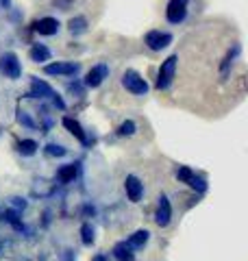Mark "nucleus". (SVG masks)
Instances as JSON below:
<instances>
[{
    "instance_id": "412c9836",
    "label": "nucleus",
    "mask_w": 248,
    "mask_h": 261,
    "mask_svg": "<svg viewBox=\"0 0 248 261\" xmlns=\"http://www.w3.org/2000/svg\"><path fill=\"white\" fill-rule=\"evenodd\" d=\"M189 185H192L194 187V190H198V192H205L207 190V183L203 181V178L201 176H196V174H192V178H189V181H187Z\"/></svg>"
},
{
    "instance_id": "2eb2a0df",
    "label": "nucleus",
    "mask_w": 248,
    "mask_h": 261,
    "mask_svg": "<svg viewBox=\"0 0 248 261\" xmlns=\"http://www.w3.org/2000/svg\"><path fill=\"white\" fill-rule=\"evenodd\" d=\"M29 55H31V59H33V61H37V63H39V61H48V59H51V50H48L46 46H41V44L33 46Z\"/></svg>"
},
{
    "instance_id": "a878e982",
    "label": "nucleus",
    "mask_w": 248,
    "mask_h": 261,
    "mask_svg": "<svg viewBox=\"0 0 248 261\" xmlns=\"http://www.w3.org/2000/svg\"><path fill=\"white\" fill-rule=\"evenodd\" d=\"M0 5H3V7H9V0H0Z\"/></svg>"
},
{
    "instance_id": "dca6fc26",
    "label": "nucleus",
    "mask_w": 248,
    "mask_h": 261,
    "mask_svg": "<svg viewBox=\"0 0 248 261\" xmlns=\"http://www.w3.org/2000/svg\"><path fill=\"white\" fill-rule=\"evenodd\" d=\"M68 27H70L72 35H81V33L87 31V20L83 18V15H79V18H72V20L68 22Z\"/></svg>"
},
{
    "instance_id": "bb28decb",
    "label": "nucleus",
    "mask_w": 248,
    "mask_h": 261,
    "mask_svg": "<svg viewBox=\"0 0 248 261\" xmlns=\"http://www.w3.org/2000/svg\"><path fill=\"white\" fill-rule=\"evenodd\" d=\"M94 261H105V257H103V255H98V257H94Z\"/></svg>"
},
{
    "instance_id": "f3484780",
    "label": "nucleus",
    "mask_w": 248,
    "mask_h": 261,
    "mask_svg": "<svg viewBox=\"0 0 248 261\" xmlns=\"http://www.w3.org/2000/svg\"><path fill=\"white\" fill-rule=\"evenodd\" d=\"M74 176H77V166H65V168L59 170V181H61V183L74 181Z\"/></svg>"
},
{
    "instance_id": "f257e3e1",
    "label": "nucleus",
    "mask_w": 248,
    "mask_h": 261,
    "mask_svg": "<svg viewBox=\"0 0 248 261\" xmlns=\"http://www.w3.org/2000/svg\"><path fill=\"white\" fill-rule=\"evenodd\" d=\"M177 61H179V57L172 55L161 63L159 74H157V89H168L170 87L172 79H175V72H177Z\"/></svg>"
},
{
    "instance_id": "423d86ee",
    "label": "nucleus",
    "mask_w": 248,
    "mask_h": 261,
    "mask_svg": "<svg viewBox=\"0 0 248 261\" xmlns=\"http://www.w3.org/2000/svg\"><path fill=\"white\" fill-rule=\"evenodd\" d=\"M124 190H127V196L131 202H139V198H142V194H144V183L139 181L137 176L129 174L127 181H124Z\"/></svg>"
},
{
    "instance_id": "ddd939ff",
    "label": "nucleus",
    "mask_w": 248,
    "mask_h": 261,
    "mask_svg": "<svg viewBox=\"0 0 248 261\" xmlns=\"http://www.w3.org/2000/svg\"><path fill=\"white\" fill-rule=\"evenodd\" d=\"M63 126L70 130V133L77 137V140L81 142V144H87V137H85V133H83V128H81V124L77 120H72V118H63Z\"/></svg>"
},
{
    "instance_id": "0eeeda50",
    "label": "nucleus",
    "mask_w": 248,
    "mask_h": 261,
    "mask_svg": "<svg viewBox=\"0 0 248 261\" xmlns=\"http://www.w3.org/2000/svg\"><path fill=\"white\" fill-rule=\"evenodd\" d=\"M170 218H172V207H170V200L165 196H159V205H157V214H155V222L159 226H168L170 224Z\"/></svg>"
},
{
    "instance_id": "f03ea898",
    "label": "nucleus",
    "mask_w": 248,
    "mask_h": 261,
    "mask_svg": "<svg viewBox=\"0 0 248 261\" xmlns=\"http://www.w3.org/2000/svg\"><path fill=\"white\" fill-rule=\"evenodd\" d=\"M122 85L129 89L131 94H137V96H142V94H146L148 92V83L137 74V72H133V70H127L124 72V76H122Z\"/></svg>"
},
{
    "instance_id": "9d476101",
    "label": "nucleus",
    "mask_w": 248,
    "mask_h": 261,
    "mask_svg": "<svg viewBox=\"0 0 248 261\" xmlns=\"http://www.w3.org/2000/svg\"><path fill=\"white\" fill-rule=\"evenodd\" d=\"M53 96H55V92L51 89V85L44 83V81H39V79H33L29 98H53Z\"/></svg>"
},
{
    "instance_id": "6e6552de",
    "label": "nucleus",
    "mask_w": 248,
    "mask_h": 261,
    "mask_svg": "<svg viewBox=\"0 0 248 261\" xmlns=\"http://www.w3.org/2000/svg\"><path fill=\"white\" fill-rule=\"evenodd\" d=\"M107 76H109V68H107L105 63H101V65H96V68H92V70L87 72L85 85H87V87H98Z\"/></svg>"
},
{
    "instance_id": "6ab92c4d",
    "label": "nucleus",
    "mask_w": 248,
    "mask_h": 261,
    "mask_svg": "<svg viewBox=\"0 0 248 261\" xmlns=\"http://www.w3.org/2000/svg\"><path fill=\"white\" fill-rule=\"evenodd\" d=\"M81 240H83L85 246H92V244H94V228L89 226V224H83L81 226Z\"/></svg>"
},
{
    "instance_id": "1a4fd4ad",
    "label": "nucleus",
    "mask_w": 248,
    "mask_h": 261,
    "mask_svg": "<svg viewBox=\"0 0 248 261\" xmlns=\"http://www.w3.org/2000/svg\"><path fill=\"white\" fill-rule=\"evenodd\" d=\"M79 72V63H51L46 65V74L51 76H70Z\"/></svg>"
},
{
    "instance_id": "39448f33",
    "label": "nucleus",
    "mask_w": 248,
    "mask_h": 261,
    "mask_svg": "<svg viewBox=\"0 0 248 261\" xmlns=\"http://www.w3.org/2000/svg\"><path fill=\"white\" fill-rule=\"evenodd\" d=\"M144 42H146V46L151 48V50H161V48L172 44V35L170 33H161V31H151L146 35Z\"/></svg>"
},
{
    "instance_id": "f8f14e48",
    "label": "nucleus",
    "mask_w": 248,
    "mask_h": 261,
    "mask_svg": "<svg viewBox=\"0 0 248 261\" xmlns=\"http://www.w3.org/2000/svg\"><path fill=\"white\" fill-rule=\"evenodd\" d=\"M113 257L118 261H133L135 252L127 242H120V244H115V248H113Z\"/></svg>"
},
{
    "instance_id": "20e7f679",
    "label": "nucleus",
    "mask_w": 248,
    "mask_h": 261,
    "mask_svg": "<svg viewBox=\"0 0 248 261\" xmlns=\"http://www.w3.org/2000/svg\"><path fill=\"white\" fill-rule=\"evenodd\" d=\"M187 13V0H170L168 9H165V18H168L170 24H179L185 20Z\"/></svg>"
},
{
    "instance_id": "9b49d317",
    "label": "nucleus",
    "mask_w": 248,
    "mask_h": 261,
    "mask_svg": "<svg viewBox=\"0 0 248 261\" xmlns=\"http://www.w3.org/2000/svg\"><path fill=\"white\" fill-rule=\"evenodd\" d=\"M35 31L39 35H55V33L59 31V22L55 18H41L35 22Z\"/></svg>"
},
{
    "instance_id": "a211bd4d",
    "label": "nucleus",
    "mask_w": 248,
    "mask_h": 261,
    "mask_svg": "<svg viewBox=\"0 0 248 261\" xmlns=\"http://www.w3.org/2000/svg\"><path fill=\"white\" fill-rule=\"evenodd\" d=\"M18 150L22 152V154H35V150H37V142H33V140H22L20 144H18Z\"/></svg>"
},
{
    "instance_id": "7ed1b4c3",
    "label": "nucleus",
    "mask_w": 248,
    "mask_h": 261,
    "mask_svg": "<svg viewBox=\"0 0 248 261\" xmlns=\"http://www.w3.org/2000/svg\"><path fill=\"white\" fill-rule=\"evenodd\" d=\"M0 72L9 79H20L22 68H20L18 57H15L13 53H5L3 57H0Z\"/></svg>"
},
{
    "instance_id": "393cba45",
    "label": "nucleus",
    "mask_w": 248,
    "mask_h": 261,
    "mask_svg": "<svg viewBox=\"0 0 248 261\" xmlns=\"http://www.w3.org/2000/svg\"><path fill=\"white\" fill-rule=\"evenodd\" d=\"M11 200H13V205H15V207H22V209L27 207V202H24V200H20V198H11Z\"/></svg>"
},
{
    "instance_id": "aec40b11",
    "label": "nucleus",
    "mask_w": 248,
    "mask_h": 261,
    "mask_svg": "<svg viewBox=\"0 0 248 261\" xmlns=\"http://www.w3.org/2000/svg\"><path fill=\"white\" fill-rule=\"evenodd\" d=\"M46 152L51 154V157H63L65 148H63V146H57V144H48L46 146Z\"/></svg>"
},
{
    "instance_id": "5701e85b",
    "label": "nucleus",
    "mask_w": 248,
    "mask_h": 261,
    "mask_svg": "<svg viewBox=\"0 0 248 261\" xmlns=\"http://www.w3.org/2000/svg\"><path fill=\"white\" fill-rule=\"evenodd\" d=\"M192 170H189V168H179L177 170V178H179V181H183V183H187L189 181V178H192Z\"/></svg>"
},
{
    "instance_id": "4468645a",
    "label": "nucleus",
    "mask_w": 248,
    "mask_h": 261,
    "mask_svg": "<svg viewBox=\"0 0 248 261\" xmlns=\"http://www.w3.org/2000/svg\"><path fill=\"white\" fill-rule=\"evenodd\" d=\"M148 238H151V233H148V231H135V233L129 238L127 244H129L131 248H142L144 244L148 242Z\"/></svg>"
},
{
    "instance_id": "4be33fe9",
    "label": "nucleus",
    "mask_w": 248,
    "mask_h": 261,
    "mask_svg": "<svg viewBox=\"0 0 248 261\" xmlns=\"http://www.w3.org/2000/svg\"><path fill=\"white\" fill-rule=\"evenodd\" d=\"M135 133V122H122V126H120V135H133Z\"/></svg>"
},
{
    "instance_id": "b1692460",
    "label": "nucleus",
    "mask_w": 248,
    "mask_h": 261,
    "mask_svg": "<svg viewBox=\"0 0 248 261\" xmlns=\"http://www.w3.org/2000/svg\"><path fill=\"white\" fill-rule=\"evenodd\" d=\"M72 3H74V0H53V5L57 7V9H70V7H72Z\"/></svg>"
}]
</instances>
